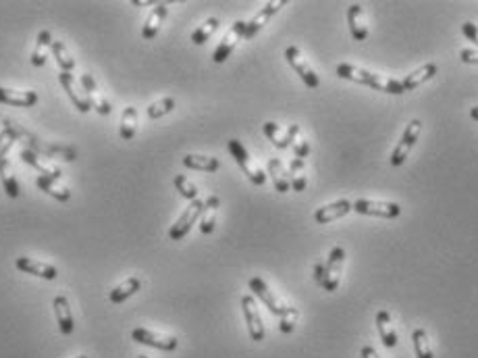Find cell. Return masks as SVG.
<instances>
[{"instance_id": "18", "label": "cell", "mask_w": 478, "mask_h": 358, "mask_svg": "<svg viewBox=\"0 0 478 358\" xmlns=\"http://www.w3.org/2000/svg\"><path fill=\"white\" fill-rule=\"evenodd\" d=\"M52 308H55V315H57V323H59L61 334L71 336L73 329H75V319H73V310H71L69 298L59 294V296L52 300Z\"/></svg>"}, {"instance_id": "43", "label": "cell", "mask_w": 478, "mask_h": 358, "mask_svg": "<svg viewBox=\"0 0 478 358\" xmlns=\"http://www.w3.org/2000/svg\"><path fill=\"white\" fill-rule=\"evenodd\" d=\"M80 84H81V88L87 92V96H89V94H94V92H98V84L94 82V78H92L89 73H81Z\"/></svg>"}, {"instance_id": "41", "label": "cell", "mask_w": 478, "mask_h": 358, "mask_svg": "<svg viewBox=\"0 0 478 358\" xmlns=\"http://www.w3.org/2000/svg\"><path fill=\"white\" fill-rule=\"evenodd\" d=\"M310 150H312V146H310V142L308 140H304V138H298L296 142H294V152H296V159H306L308 155H310Z\"/></svg>"}, {"instance_id": "46", "label": "cell", "mask_w": 478, "mask_h": 358, "mask_svg": "<svg viewBox=\"0 0 478 358\" xmlns=\"http://www.w3.org/2000/svg\"><path fill=\"white\" fill-rule=\"evenodd\" d=\"M324 277H326V263L317 261V265H314V281H317L319 285H322V283H324Z\"/></svg>"}, {"instance_id": "48", "label": "cell", "mask_w": 478, "mask_h": 358, "mask_svg": "<svg viewBox=\"0 0 478 358\" xmlns=\"http://www.w3.org/2000/svg\"><path fill=\"white\" fill-rule=\"evenodd\" d=\"M360 357L362 358H383V357H379V352H377L372 346H364V348L360 350Z\"/></svg>"}, {"instance_id": "29", "label": "cell", "mask_w": 478, "mask_h": 358, "mask_svg": "<svg viewBox=\"0 0 478 358\" xmlns=\"http://www.w3.org/2000/svg\"><path fill=\"white\" fill-rule=\"evenodd\" d=\"M50 46H52V36L48 29H42L36 38V46L31 50V65L34 67H44L46 59H48V52H50Z\"/></svg>"}, {"instance_id": "20", "label": "cell", "mask_w": 478, "mask_h": 358, "mask_svg": "<svg viewBox=\"0 0 478 358\" xmlns=\"http://www.w3.org/2000/svg\"><path fill=\"white\" fill-rule=\"evenodd\" d=\"M40 100L38 92L34 90H10L0 86V104H8V106H36Z\"/></svg>"}, {"instance_id": "3", "label": "cell", "mask_w": 478, "mask_h": 358, "mask_svg": "<svg viewBox=\"0 0 478 358\" xmlns=\"http://www.w3.org/2000/svg\"><path fill=\"white\" fill-rule=\"evenodd\" d=\"M227 148H229L231 157L236 159V163L241 167V171L245 173V178L249 179L254 185H264L266 183V173L252 161L249 152L245 150V146L239 140H229L227 142Z\"/></svg>"}, {"instance_id": "22", "label": "cell", "mask_w": 478, "mask_h": 358, "mask_svg": "<svg viewBox=\"0 0 478 358\" xmlns=\"http://www.w3.org/2000/svg\"><path fill=\"white\" fill-rule=\"evenodd\" d=\"M166 15H168V4H166V2H159V4L150 10L146 23H144V27H142V38H144V40H154V38L159 36L160 27H162Z\"/></svg>"}, {"instance_id": "8", "label": "cell", "mask_w": 478, "mask_h": 358, "mask_svg": "<svg viewBox=\"0 0 478 358\" xmlns=\"http://www.w3.org/2000/svg\"><path fill=\"white\" fill-rule=\"evenodd\" d=\"M241 308H243V317H245V323H247L249 338L254 342H262L266 338V329H264V323H262V317H260V310L256 306L254 296H249V294L241 296Z\"/></svg>"}, {"instance_id": "37", "label": "cell", "mask_w": 478, "mask_h": 358, "mask_svg": "<svg viewBox=\"0 0 478 358\" xmlns=\"http://www.w3.org/2000/svg\"><path fill=\"white\" fill-rule=\"evenodd\" d=\"M173 183H175L177 192H179L183 198H187L189 202H191V200H198V187H196V183H194V181H189V178H185V176H177V178L173 179Z\"/></svg>"}, {"instance_id": "30", "label": "cell", "mask_w": 478, "mask_h": 358, "mask_svg": "<svg viewBox=\"0 0 478 358\" xmlns=\"http://www.w3.org/2000/svg\"><path fill=\"white\" fill-rule=\"evenodd\" d=\"M36 185H38L42 192H46L50 198L59 200V202H69V198H71V192H69L65 185H61V181H55V179L40 176V178L36 179Z\"/></svg>"}, {"instance_id": "28", "label": "cell", "mask_w": 478, "mask_h": 358, "mask_svg": "<svg viewBox=\"0 0 478 358\" xmlns=\"http://www.w3.org/2000/svg\"><path fill=\"white\" fill-rule=\"evenodd\" d=\"M183 165L194 171H204V173H215L221 169V161L217 157H206V155H185Z\"/></svg>"}, {"instance_id": "40", "label": "cell", "mask_w": 478, "mask_h": 358, "mask_svg": "<svg viewBox=\"0 0 478 358\" xmlns=\"http://www.w3.org/2000/svg\"><path fill=\"white\" fill-rule=\"evenodd\" d=\"M15 142H17L15 134H13L10 129L2 127V131H0V161H2V159H6V155H8V150L13 148V144H15Z\"/></svg>"}, {"instance_id": "7", "label": "cell", "mask_w": 478, "mask_h": 358, "mask_svg": "<svg viewBox=\"0 0 478 358\" xmlns=\"http://www.w3.org/2000/svg\"><path fill=\"white\" fill-rule=\"evenodd\" d=\"M285 59H287V63L294 67V71L302 78V82L308 86V88L317 90L320 86V78L317 76V71L310 67V63L304 59V55L300 52V48L298 46H287L285 48Z\"/></svg>"}, {"instance_id": "13", "label": "cell", "mask_w": 478, "mask_h": 358, "mask_svg": "<svg viewBox=\"0 0 478 358\" xmlns=\"http://www.w3.org/2000/svg\"><path fill=\"white\" fill-rule=\"evenodd\" d=\"M287 2L285 0H279V2H266L249 21H245V31H243V40H252L283 6H285Z\"/></svg>"}, {"instance_id": "42", "label": "cell", "mask_w": 478, "mask_h": 358, "mask_svg": "<svg viewBox=\"0 0 478 358\" xmlns=\"http://www.w3.org/2000/svg\"><path fill=\"white\" fill-rule=\"evenodd\" d=\"M462 34L470 40V42H475L478 46V25L477 23H472V21H466V23H462Z\"/></svg>"}, {"instance_id": "5", "label": "cell", "mask_w": 478, "mask_h": 358, "mask_svg": "<svg viewBox=\"0 0 478 358\" xmlns=\"http://www.w3.org/2000/svg\"><path fill=\"white\" fill-rule=\"evenodd\" d=\"M354 210L360 215L368 217H379V219H396L401 215V206L398 202H385V200H368L360 198L354 202Z\"/></svg>"}, {"instance_id": "49", "label": "cell", "mask_w": 478, "mask_h": 358, "mask_svg": "<svg viewBox=\"0 0 478 358\" xmlns=\"http://www.w3.org/2000/svg\"><path fill=\"white\" fill-rule=\"evenodd\" d=\"M470 117H472L475 121H478V104L477 106H472V108H470Z\"/></svg>"}, {"instance_id": "19", "label": "cell", "mask_w": 478, "mask_h": 358, "mask_svg": "<svg viewBox=\"0 0 478 358\" xmlns=\"http://www.w3.org/2000/svg\"><path fill=\"white\" fill-rule=\"evenodd\" d=\"M19 157H21L23 163H27L29 167L38 169L44 178H50L55 179V181H61V179H63V171H61L57 165L48 163L44 157H40V155H36V152H31V150H27V148H21Z\"/></svg>"}, {"instance_id": "10", "label": "cell", "mask_w": 478, "mask_h": 358, "mask_svg": "<svg viewBox=\"0 0 478 358\" xmlns=\"http://www.w3.org/2000/svg\"><path fill=\"white\" fill-rule=\"evenodd\" d=\"M243 31H245V21H236L231 27H229V31L223 36V40L219 42V46L215 48V52H212V61L215 63H225L231 55H233V50H236V46L239 44V40H243Z\"/></svg>"}, {"instance_id": "27", "label": "cell", "mask_w": 478, "mask_h": 358, "mask_svg": "<svg viewBox=\"0 0 478 358\" xmlns=\"http://www.w3.org/2000/svg\"><path fill=\"white\" fill-rule=\"evenodd\" d=\"M268 176L273 179L277 192L287 194V192L291 189V176H289V171L283 167L281 159H270V161H268Z\"/></svg>"}, {"instance_id": "34", "label": "cell", "mask_w": 478, "mask_h": 358, "mask_svg": "<svg viewBox=\"0 0 478 358\" xmlns=\"http://www.w3.org/2000/svg\"><path fill=\"white\" fill-rule=\"evenodd\" d=\"M219 25H221V21H219L217 17L206 19L204 23H200V27H196V29H194V34H191V42H194L196 46L206 44V42L210 40V36L219 29Z\"/></svg>"}, {"instance_id": "4", "label": "cell", "mask_w": 478, "mask_h": 358, "mask_svg": "<svg viewBox=\"0 0 478 358\" xmlns=\"http://www.w3.org/2000/svg\"><path fill=\"white\" fill-rule=\"evenodd\" d=\"M202 210H204V200H191L189 204H187V208L181 213V217L171 225V229H168V238L171 240H183L187 234H189V229L194 227V223L202 217Z\"/></svg>"}, {"instance_id": "2", "label": "cell", "mask_w": 478, "mask_h": 358, "mask_svg": "<svg viewBox=\"0 0 478 358\" xmlns=\"http://www.w3.org/2000/svg\"><path fill=\"white\" fill-rule=\"evenodd\" d=\"M335 71L341 80L356 82V84H362V86H368V88L379 90V92H387V94H403L405 92L399 80L383 78L379 73H372L368 69H362V67H356L349 63H339Z\"/></svg>"}, {"instance_id": "44", "label": "cell", "mask_w": 478, "mask_h": 358, "mask_svg": "<svg viewBox=\"0 0 478 358\" xmlns=\"http://www.w3.org/2000/svg\"><path fill=\"white\" fill-rule=\"evenodd\" d=\"M306 185H308V178H306L304 171L298 173V176H291V189H294V192H304Z\"/></svg>"}, {"instance_id": "50", "label": "cell", "mask_w": 478, "mask_h": 358, "mask_svg": "<svg viewBox=\"0 0 478 358\" xmlns=\"http://www.w3.org/2000/svg\"><path fill=\"white\" fill-rule=\"evenodd\" d=\"M75 358H87L85 355H80V357H75Z\"/></svg>"}, {"instance_id": "38", "label": "cell", "mask_w": 478, "mask_h": 358, "mask_svg": "<svg viewBox=\"0 0 478 358\" xmlns=\"http://www.w3.org/2000/svg\"><path fill=\"white\" fill-rule=\"evenodd\" d=\"M296 323H298V308H294V306H287V313L281 317V321H279V329L283 331V334H291L294 329H296Z\"/></svg>"}, {"instance_id": "47", "label": "cell", "mask_w": 478, "mask_h": 358, "mask_svg": "<svg viewBox=\"0 0 478 358\" xmlns=\"http://www.w3.org/2000/svg\"><path fill=\"white\" fill-rule=\"evenodd\" d=\"M304 167H306V163H304L302 159H296V157H294V159H291V163H289V169H287V171H289V176H298V173H302V171H304Z\"/></svg>"}, {"instance_id": "24", "label": "cell", "mask_w": 478, "mask_h": 358, "mask_svg": "<svg viewBox=\"0 0 478 358\" xmlns=\"http://www.w3.org/2000/svg\"><path fill=\"white\" fill-rule=\"evenodd\" d=\"M219 206H221V198L219 196H208L204 200V210H202V217H200V231L204 236H210L217 227V213H219Z\"/></svg>"}, {"instance_id": "11", "label": "cell", "mask_w": 478, "mask_h": 358, "mask_svg": "<svg viewBox=\"0 0 478 358\" xmlns=\"http://www.w3.org/2000/svg\"><path fill=\"white\" fill-rule=\"evenodd\" d=\"M262 131H264V136L277 146V148H281V150H285V148H289L296 140H298V134H300V125L298 123H289L285 129L279 125V123H275V121H266L264 123V127H262Z\"/></svg>"}, {"instance_id": "6", "label": "cell", "mask_w": 478, "mask_h": 358, "mask_svg": "<svg viewBox=\"0 0 478 358\" xmlns=\"http://www.w3.org/2000/svg\"><path fill=\"white\" fill-rule=\"evenodd\" d=\"M420 131H422V121L414 119V121L407 123L403 136L399 138L398 146H396V150H393V155H391V165H393V167H399V165L405 163V159L410 157L412 148L416 146V142H418V138H420Z\"/></svg>"}, {"instance_id": "35", "label": "cell", "mask_w": 478, "mask_h": 358, "mask_svg": "<svg viewBox=\"0 0 478 358\" xmlns=\"http://www.w3.org/2000/svg\"><path fill=\"white\" fill-rule=\"evenodd\" d=\"M412 342H414L416 358H435L433 357V348H430V340H428L426 329L418 327V329L412 334Z\"/></svg>"}, {"instance_id": "1", "label": "cell", "mask_w": 478, "mask_h": 358, "mask_svg": "<svg viewBox=\"0 0 478 358\" xmlns=\"http://www.w3.org/2000/svg\"><path fill=\"white\" fill-rule=\"evenodd\" d=\"M2 127L10 129L15 134L17 140L23 142V148L44 157V159H65V161H75L78 159V150L73 146H61V144H48L42 142L38 136H34L31 131H27L25 127H21L17 121L13 119H2Z\"/></svg>"}, {"instance_id": "39", "label": "cell", "mask_w": 478, "mask_h": 358, "mask_svg": "<svg viewBox=\"0 0 478 358\" xmlns=\"http://www.w3.org/2000/svg\"><path fill=\"white\" fill-rule=\"evenodd\" d=\"M89 100H92V108H94L96 113H100V115H110V113H113L110 102L100 94V90L94 92V94H89Z\"/></svg>"}, {"instance_id": "23", "label": "cell", "mask_w": 478, "mask_h": 358, "mask_svg": "<svg viewBox=\"0 0 478 358\" xmlns=\"http://www.w3.org/2000/svg\"><path fill=\"white\" fill-rule=\"evenodd\" d=\"M140 289H142V279H140L138 275H131V277L123 279L117 287L110 289L108 300H110L113 304H123L125 300H129L131 296H136Z\"/></svg>"}, {"instance_id": "45", "label": "cell", "mask_w": 478, "mask_h": 358, "mask_svg": "<svg viewBox=\"0 0 478 358\" xmlns=\"http://www.w3.org/2000/svg\"><path fill=\"white\" fill-rule=\"evenodd\" d=\"M460 59H462V63L478 65V50H475V48H462L460 50Z\"/></svg>"}, {"instance_id": "31", "label": "cell", "mask_w": 478, "mask_h": 358, "mask_svg": "<svg viewBox=\"0 0 478 358\" xmlns=\"http://www.w3.org/2000/svg\"><path fill=\"white\" fill-rule=\"evenodd\" d=\"M119 134L123 140H133V136L138 134V108L136 106H125L123 115H121V123H119Z\"/></svg>"}, {"instance_id": "26", "label": "cell", "mask_w": 478, "mask_h": 358, "mask_svg": "<svg viewBox=\"0 0 478 358\" xmlns=\"http://www.w3.org/2000/svg\"><path fill=\"white\" fill-rule=\"evenodd\" d=\"M377 329H379V336H381V342L387 346V348H396L399 342L398 331L391 323V315L387 310H379L377 313Z\"/></svg>"}, {"instance_id": "14", "label": "cell", "mask_w": 478, "mask_h": 358, "mask_svg": "<svg viewBox=\"0 0 478 358\" xmlns=\"http://www.w3.org/2000/svg\"><path fill=\"white\" fill-rule=\"evenodd\" d=\"M59 82H61V86L65 88L67 96L71 98L73 106H75L80 113H89V110H92V100H89L87 92L81 88V84H78V80H75L71 73L61 71V73H59Z\"/></svg>"}, {"instance_id": "33", "label": "cell", "mask_w": 478, "mask_h": 358, "mask_svg": "<svg viewBox=\"0 0 478 358\" xmlns=\"http://www.w3.org/2000/svg\"><path fill=\"white\" fill-rule=\"evenodd\" d=\"M0 181H2L4 194H6L8 198H19L21 187H19V181H17V178H15V176H13V171H10V163H8V159H2V161H0Z\"/></svg>"}, {"instance_id": "9", "label": "cell", "mask_w": 478, "mask_h": 358, "mask_svg": "<svg viewBox=\"0 0 478 358\" xmlns=\"http://www.w3.org/2000/svg\"><path fill=\"white\" fill-rule=\"evenodd\" d=\"M131 340L138 344L157 348V350H164V352H173L179 346V340L175 336H164V334H157V331H150L144 327H136L131 331Z\"/></svg>"}, {"instance_id": "51", "label": "cell", "mask_w": 478, "mask_h": 358, "mask_svg": "<svg viewBox=\"0 0 478 358\" xmlns=\"http://www.w3.org/2000/svg\"><path fill=\"white\" fill-rule=\"evenodd\" d=\"M138 358H148V357H138Z\"/></svg>"}, {"instance_id": "17", "label": "cell", "mask_w": 478, "mask_h": 358, "mask_svg": "<svg viewBox=\"0 0 478 358\" xmlns=\"http://www.w3.org/2000/svg\"><path fill=\"white\" fill-rule=\"evenodd\" d=\"M15 267L19 268L21 273L34 275V277H40V279H48V281L59 277L57 267H52L48 263H42V261H36V259H29V257H19L15 261Z\"/></svg>"}, {"instance_id": "32", "label": "cell", "mask_w": 478, "mask_h": 358, "mask_svg": "<svg viewBox=\"0 0 478 358\" xmlns=\"http://www.w3.org/2000/svg\"><path fill=\"white\" fill-rule=\"evenodd\" d=\"M50 55L55 57V61H57V65L61 67V71L71 73V71L75 69V61H73V57L69 55V50H67L65 42H61V40H52Z\"/></svg>"}, {"instance_id": "21", "label": "cell", "mask_w": 478, "mask_h": 358, "mask_svg": "<svg viewBox=\"0 0 478 358\" xmlns=\"http://www.w3.org/2000/svg\"><path fill=\"white\" fill-rule=\"evenodd\" d=\"M347 25H349V31H352L354 40L364 42L368 38V25H366L364 6L362 4H352L347 8Z\"/></svg>"}, {"instance_id": "15", "label": "cell", "mask_w": 478, "mask_h": 358, "mask_svg": "<svg viewBox=\"0 0 478 358\" xmlns=\"http://www.w3.org/2000/svg\"><path fill=\"white\" fill-rule=\"evenodd\" d=\"M343 265H345V250L341 246H335L328 252V261H326V277L322 287L326 292H335L341 283V273H343Z\"/></svg>"}, {"instance_id": "12", "label": "cell", "mask_w": 478, "mask_h": 358, "mask_svg": "<svg viewBox=\"0 0 478 358\" xmlns=\"http://www.w3.org/2000/svg\"><path fill=\"white\" fill-rule=\"evenodd\" d=\"M249 289H252V294L256 296V298H260V302L273 313V315H277L279 319L287 313V304H283L275 294H273V289L266 285V281L264 279H260V277H252L249 279Z\"/></svg>"}, {"instance_id": "25", "label": "cell", "mask_w": 478, "mask_h": 358, "mask_svg": "<svg viewBox=\"0 0 478 358\" xmlns=\"http://www.w3.org/2000/svg\"><path fill=\"white\" fill-rule=\"evenodd\" d=\"M437 71H439V67H437L435 63H424V65H422V67H418L416 71L407 73V76H405V80L401 82V86H403L405 92L420 88L422 84H426L428 80H433V78L437 76Z\"/></svg>"}, {"instance_id": "36", "label": "cell", "mask_w": 478, "mask_h": 358, "mask_svg": "<svg viewBox=\"0 0 478 358\" xmlns=\"http://www.w3.org/2000/svg\"><path fill=\"white\" fill-rule=\"evenodd\" d=\"M175 106H177V100H175L173 96L160 98V100L152 102V104L148 106V110H146V113H148V119H162V117H166L168 113H173Z\"/></svg>"}, {"instance_id": "16", "label": "cell", "mask_w": 478, "mask_h": 358, "mask_svg": "<svg viewBox=\"0 0 478 358\" xmlns=\"http://www.w3.org/2000/svg\"><path fill=\"white\" fill-rule=\"evenodd\" d=\"M352 210H354V202L341 198V200H335V202H328V204L320 206L319 210L314 213V221L320 223V225H326V223H333V221L349 215Z\"/></svg>"}]
</instances>
